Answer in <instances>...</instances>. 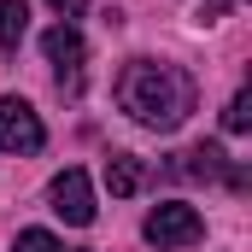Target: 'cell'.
I'll return each mask as SVG.
<instances>
[{"mask_svg":"<svg viewBox=\"0 0 252 252\" xmlns=\"http://www.w3.org/2000/svg\"><path fill=\"white\" fill-rule=\"evenodd\" d=\"M229 6H235V0H205V12H211V18H217V12H229Z\"/></svg>","mask_w":252,"mask_h":252,"instance_id":"7c38bea8","label":"cell"},{"mask_svg":"<svg viewBox=\"0 0 252 252\" xmlns=\"http://www.w3.org/2000/svg\"><path fill=\"white\" fill-rule=\"evenodd\" d=\"M47 199H53V211H59L64 223H94V182H88V170H59L53 176V188H47Z\"/></svg>","mask_w":252,"mask_h":252,"instance_id":"5b68a950","label":"cell"},{"mask_svg":"<svg viewBox=\"0 0 252 252\" xmlns=\"http://www.w3.org/2000/svg\"><path fill=\"white\" fill-rule=\"evenodd\" d=\"M30 30V6L24 0H0V47H18Z\"/></svg>","mask_w":252,"mask_h":252,"instance_id":"ba28073f","label":"cell"},{"mask_svg":"<svg viewBox=\"0 0 252 252\" xmlns=\"http://www.w3.org/2000/svg\"><path fill=\"white\" fill-rule=\"evenodd\" d=\"M41 53H47V64H53L59 88H64V94H76V88H82V59H88L76 24H53V30L41 35Z\"/></svg>","mask_w":252,"mask_h":252,"instance_id":"3957f363","label":"cell"},{"mask_svg":"<svg viewBox=\"0 0 252 252\" xmlns=\"http://www.w3.org/2000/svg\"><path fill=\"white\" fill-rule=\"evenodd\" d=\"M41 141H47V129L35 118V106L6 94L0 100V153H41Z\"/></svg>","mask_w":252,"mask_h":252,"instance_id":"277c9868","label":"cell"},{"mask_svg":"<svg viewBox=\"0 0 252 252\" xmlns=\"http://www.w3.org/2000/svg\"><path fill=\"white\" fill-rule=\"evenodd\" d=\"M247 124H252V94L241 88V94L229 100V112H223V129H229V135H247Z\"/></svg>","mask_w":252,"mask_h":252,"instance_id":"9c48e42d","label":"cell"},{"mask_svg":"<svg viewBox=\"0 0 252 252\" xmlns=\"http://www.w3.org/2000/svg\"><path fill=\"white\" fill-rule=\"evenodd\" d=\"M118 106L141 129L170 135V129L188 124V112H193V76L182 64H164V59H129L124 76H118Z\"/></svg>","mask_w":252,"mask_h":252,"instance_id":"6da1fadb","label":"cell"},{"mask_svg":"<svg viewBox=\"0 0 252 252\" xmlns=\"http://www.w3.org/2000/svg\"><path fill=\"white\" fill-rule=\"evenodd\" d=\"M12 252H59V241H53L47 229H24V235L12 241Z\"/></svg>","mask_w":252,"mask_h":252,"instance_id":"30bf717a","label":"cell"},{"mask_svg":"<svg viewBox=\"0 0 252 252\" xmlns=\"http://www.w3.org/2000/svg\"><path fill=\"white\" fill-rule=\"evenodd\" d=\"M182 170H188V176H205V182H211V176H229V188H247V176L229 164V153H223L217 141H199V147L188 153V164H182Z\"/></svg>","mask_w":252,"mask_h":252,"instance_id":"8992f818","label":"cell"},{"mask_svg":"<svg viewBox=\"0 0 252 252\" xmlns=\"http://www.w3.org/2000/svg\"><path fill=\"white\" fill-rule=\"evenodd\" d=\"M141 182H147V164H141L135 153H118V158L106 164V188L118 193V199H129V193H141Z\"/></svg>","mask_w":252,"mask_h":252,"instance_id":"52a82bcc","label":"cell"},{"mask_svg":"<svg viewBox=\"0 0 252 252\" xmlns=\"http://www.w3.org/2000/svg\"><path fill=\"white\" fill-rule=\"evenodd\" d=\"M141 235H147L158 252H164V247H193V241L205 235V217H199L193 205H182V199H164V205H153V211H147Z\"/></svg>","mask_w":252,"mask_h":252,"instance_id":"7a4b0ae2","label":"cell"},{"mask_svg":"<svg viewBox=\"0 0 252 252\" xmlns=\"http://www.w3.org/2000/svg\"><path fill=\"white\" fill-rule=\"evenodd\" d=\"M47 6H53V12H59L64 24H70V18H82V12H88V0H47Z\"/></svg>","mask_w":252,"mask_h":252,"instance_id":"8fae6325","label":"cell"}]
</instances>
